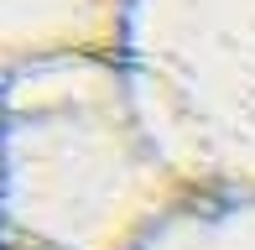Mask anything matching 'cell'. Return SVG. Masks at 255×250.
Returning a JSON list of instances; mask_svg holds the SVG:
<instances>
[{"label": "cell", "mask_w": 255, "mask_h": 250, "mask_svg": "<svg viewBox=\"0 0 255 250\" xmlns=\"http://www.w3.org/2000/svg\"><path fill=\"white\" fill-rule=\"evenodd\" d=\"M198 198H255V0H135L120 47Z\"/></svg>", "instance_id": "2"}, {"label": "cell", "mask_w": 255, "mask_h": 250, "mask_svg": "<svg viewBox=\"0 0 255 250\" xmlns=\"http://www.w3.org/2000/svg\"><path fill=\"white\" fill-rule=\"evenodd\" d=\"M135 0H0V78L73 52H120Z\"/></svg>", "instance_id": "3"}, {"label": "cell", "mask_w": 255, "mask_h": 250, "mask_svg": "<svg viewBox=\"0 0 255 250\" xmlns=\"http://www.w3.org/2000/svg\"><path fill=\"white\" fill-rule=\"evenodd\" d=\"M146 250H255V198H193Z\"/></svg>", "instance_id": "4"}, {"label": "cell", "mask_w": 255, "mask_h": 250, "mask_svg": "<svg viewBox=\"0 0 255 250\" xmlns=\"http://www.w3.org/2000/svg\"><path fill=\"white\" fill-rule=\"evenodd\" d=\"M193 198L120 52L47 58L0 78L5 250H146Z\"/></svg>", "instance_id": "1"}, {"label": "cell", "mask_w": 255, "mask_h": 250, "mask_svg": "<svg viewBox=\"0 0 255 250\" xmlns=\"http://www.w3.org/2000/svg\"><path fill=\"white\" fill-rule=\"evenodd\" d=\"M0 250H5V245H0Z\"/></svg>", "instance_id": "5"}]
</instances>
